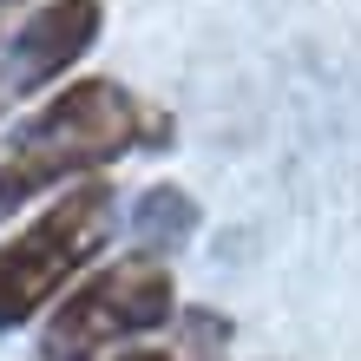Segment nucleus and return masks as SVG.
<instances>
[{"mask_svg": "<svg viewBox=\"0 0 361 361\" xmlns=\"http://www.w3.org/2000/svg\"><path fill=\"white\" fill-rule=\"evenodd\" d=\"M99 33H105V0H47V7H33L0 47V118L33 92L47 99V79L73 73Z\"/></svg>", "mask_w": 361, "mask_h": 361, "instance_id": "nucleus-4", "label": "nucleus"}, {"mask_svg": "<svg viewBox=\"0 0 361 361\" xmlns=\"http://www.w3.org/2000/svg\"><path fill=\"white\" fill-rule=\"evenodd\" d=\"M118 197L105 178H86L33 210L13 237H0V335L53 315L73 283H86L105 237H112Z\"/></svg>", "mask_w": 361, "mask_h": 361, "instance_id": "nucleus-2", "label": "nucleus"}, {"mask_svg": "<svg viewBox=\"0 0 361 361\" xmlns=\"http://www.w3.org/2000/svg\"><path fill=\"white\" fill-rule=\"evenodd\" d=\"M171 309H178L171 263L152 250H132L118 263H99L86 283H73L53 302L47 329H39V361H112L125 355V342L164 329Z\"/></svg>", "mask_w": 361, "mask_h": 361, "instance_id": "nucleus-3", "label": "nucleus"}, {"mask_svg": "<svg viewBox=\"0 0 361 361\" xmlns=\"http://www.w3.org/2000/svg\"><path fill=\"white\" fill-rule=\"evenodd\" d=\"M20 7H27V0H0V27H7V20H13Z\"/></svg>", "mask_w": 361, "mask_h": 361, "instance_id": "nucleus-6", "label": "nucleus"}, {"mask_svg": "<svg viewBox=\"0 0 361 361\" xmlns=\"http://www.w3.org/2000/svg\"><path fill=\"white\" fill-rule=\"evenodd\" d=\"M112 361H184V355H171V348H125V355H112Z\"/></svg>", "mask_w": 361, "mask_h": 361, "instance_id": "nucleus-5", "label": "nucleus"}, {"mask_svg": "<svg viewBox=\"0 0 361 361\" xmlns=\"http://www.w3.org/2000/svg\"><path fill=\"white\" fill-rule=\"evenodd\" d=\"M164 118L152 99H138L125 79H66L59 92H47L27 118L7 125L0 138V217L39 204L53 190H73L99 178L105 164H118L125 152L164 145Z\"/></svg>", "mask_w": 361, "mask_h": 361, "instance_id": "nucleus-1", "label": "nucleus"}]
</instances>
